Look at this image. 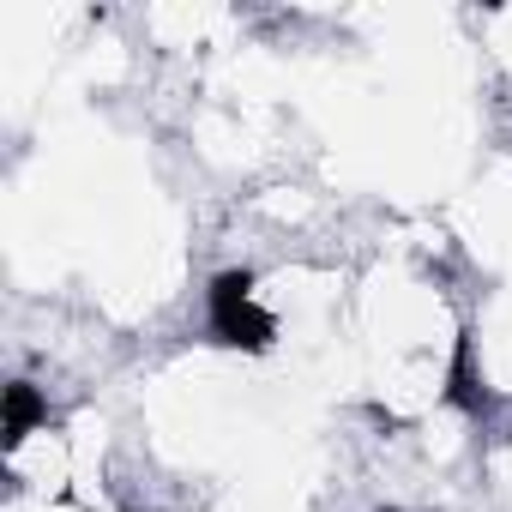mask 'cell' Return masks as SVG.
<instances>
[{
	"label": "cell",
	"instance_id": "6da1fadb",
	"mask_svg": "<svg viewBox=\"0 0 512 512\" xmlns=\"http://www.w3.org/2000/svg\"><path fill=\"white\" fill-rule=\"evenodd\" d=\"M205 308H211V338H217V344L272 350L278 320H272L266 308H253V272H217L211 290H205Z\"/></svg>",
	"mask_w": 512,
	"mask_h": 512
},
{
	"label": "cell",
	"instance_id": "7a4b0ae2",
	"mask_svg": "<svg viewBox=\"0 0 512 512\" xmlns=\"http://www.w3.org/2000/svg\"><path fill=\"white\" fill-rule=\"evenodd\" d=\"M43 416H49V404L37 398V386L13 380V386H7V446H19V440H25Z\"/></svg>",
	"mask_w": 512,
	"mask_h": 512
},
{
	"label": "cell",
	"instance_id": "3957f363",
	"mask_svg": "<svg viewBox=\"0 0 512 512\" xmlns=\"http://www.w3.org/2000/svg\"><path fill=\"white\" fill-rule=\"evenodd\" d=\"M470 362H476V356H470V338H464L458 356H452V386H446V398L476 416V410H482V386H476V368H470Z\"/></svg>",
	"mask_w": 512,
	"mask_h": 512
}]
</instances>
